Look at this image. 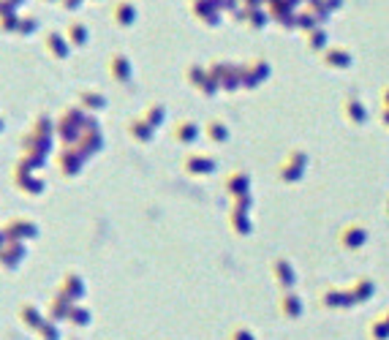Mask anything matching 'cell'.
Returning <instances> with one entry per match:
<instances>
[{"label":"cell","instance_id":"cell-1","mask_svg":"<svg viewBox=\"0 0 389 340\" xmlns=\"http://www.w3.org/2000/svg\"><path fill=\"white\" fill-rule=\"evenodd\" d=\"M84 123H87V112L79 104L66 107L63 112L55 117V139L57 144H74L82 134Z\"/></svg>","mask_w":389,"mask_h":340},{"label":"cell","instance_id":"cell-2","mask_svg":"<svg viewBox=\"0 0 389 340\" xmlns=\"http://www.w3.org/2000/svg\"><path fill=\"white\" fill-rule=\"evenodd\" d=\"M84 161H87V158H84L74 144H60V150H57V171H60L66 180L79 177L84 169Z\"/></svg>","mask_w":389,"mask_h":340},{"label":"cell","instance_id":"cell-3","mask_svg":"<svg viewBox=\"0 0 389 340\" xmlns=\"http://www.w3.org/2000/svg\"><path fill=\"white\" fill-rule=\"evenodd\" d=\"M11 183H14V188L22 194V196H41L44 191H47V183H44V177H38V174H33V171H22V169H14L11 167Z\"/></svg>","mask_w":389,"mask_h":340},{"label":"cell","instance_id":"cell-4","mask_svg":"<svg viewBox=\"0 0 389 340\" xmlns=\"http://www.w3.org/2000/svg\"><path fill=\"white\" fill-rule=\"evenodd\" d=\"M6 234H8V240H20V242H30V240H36L38 237V224L36 221H30L25 215H17V218H8L6 224Z\"/></svg>","mask_w":389,"mask_h":340},{"label":"cell","instance_id":"cell-5","mask_svg":"<svg viewBox=\"0 0 389 340\" xmlns=\"http://www.w3.org/2000/svg\"><path fill=\"white\" fill-rule=\"evenodd\" d=\"M28 256V242H20V240H8L3 248H0V270L6 272H14Z\"/></svg>","mask_w":389,"mask_h":340},{"label":"cell","instance_id":"cell-6","mask_svg":"<svg viewBox=\"0 0 389 340\" xmlns=\"http://www.w3.org/2000/svg\"><path fill=\"white\" fill-rule=\"evenodd\" d=\"M74 147L82 153L84 158L98 155V153L104 150V131H101V125H98V128H82V134H79V139L74 142Z\"/></svg>","mask_w":389,"mask_h":340},{"label":"cell","instance_id":"cell-7","mask_svg":"<svg viewBox=\"0 0 389 340\" xmlns=\"http://www.w3.org/2000/svg\"><path fill=\"white\" fill-rule=\"evenodd\" d=\"M71 302H82V297L87 294V284H84V278L79 275V272H66L63 275V281H60V286H57Z\"/></svg>","mask_w":389,"mask_h":340},{"label":"cell","instance_id":"cell-8","mask_svg":"<svg viewBox=\"0 0 389 340\" xmlns=\"http://www.w3.org/2000/svg\"><path fill=\"white\" fill-rule=\"evenodd\" d=\"M71 308H74V302H71V300H68V297L57 288L55 294L49 297V302H47L44 313H47V318H49V321H57V324H60V321H66V318H68Z\"/></svg>","mask_w":389,"mask_h":340},{"label":"cell","instance_id":"cell-9","mask_svg":"<svg viewBox=\"0 0 389 340\" xmlns=\"http://www.w3.org/2000/svg\"><path fill=\"white\" fill-rule=\"evenodd\" d=\"M20 147H22V153L49 158V153L55 150V142H52V139H41V137H36V134L25 131V134H22V139H20Z\"/></svg>","mask_w":389,"mask_h":340},{"label":"cell","instance_id":"cell-10","mask_svg":"<svg viewBox=\"0 0 389 340\" xmlns=\"http://www.w3.org/2000/svg\"><path fill=\"white\" fill-rule=\"evenodd\" d=\"M17 318L22 321V327H28L30 332H36V330L47 321V313L41 311V308H36L33 302H22L20 311H17Z\"/></svg>","mask_w":389,"mask_h":340},{"label":"cell","instance_id":"cell-11","mask_svg":"<svg viewBox=\"0 0 389 340\" xmlns=\"http://www.w3.org/2000/svg\"><path fill=\"white\" fill-rule=\"evenodd\" d=\"M30 134L41 137V139H52L55 142V117L47 112H38L33 120H30Z\"/></svg>","mask_w":389,"mask_h":340},{"label":"cell","instance_id":"cell-12","mask_svg":"<svg viewBox=\"0 0 389 340\" xmlns=\"http://www.w3.org/2000/svg\"><path fill=\"white\" fill-rule=\"evenodd\" d=\"M77 104L90 114L107 109V98H104V93H98V90H79V93H77Z\"/></svg>","mask_w":389,"mask_h":340},{"label":"cell","instance_id":"cell-13","mask_svg":"<svg viewBox=\"0 0 389 340\" xmlns=\"http://www.w3.org/2000/svg\"><path fill=\"white\" fill-rule=\"evenodd\" d=\"M109 74H112L114 82H128V79H131V63H128L123 55H112Z\"/></svg>","mask_w":389,"mask_h":340},{"label":"cell","instance_id":"cell-14","mask_svg":"<svg viewBox=\"0 0 389 340\" xmlns=\"http://www.w3.org/2000/svg\"><path fill=\"white\" fill-rule=\"evenodd\" d=\"M44 167H47V158H41V155H30V153H22V155L14 161V169L33 171V174H38Z\"/></svg>","mask_w":389,"mask_h":340},{"label":"cell","instance_id":"cell-15","mask_svg":"<svg viewBox=\"0 0 389 340\" xmlns=\"http://www.w3.org/2000/svg\"><path fill=\"white\" fill-rule=\"evenodd\" d=\"M71 327H90V321H93V313H90V308L87 305H82V302H74V308H71V313H68V318H66Z\"/></svg>","mask_w":389,"mask_h":340},{"label":"cell","instance_id":"cell-16","mask_svg":"<svg viewBox=\"0 0 389 340\" xmlns=\"http://www.w3.org/2000/svg\"><path fill=\"white\" fill-rule=\"evenodd\" d=\"M44 44H47V52L52 57H57V60H63V57L68 55V41L63 36H57V33H47Z\"/></svg>","mask_w":389,"mask_h":340},{"label":"cell","instance_id":"cell-17","mask_svg":"<svg viewBox=\"0 0 389 340\" xmlns=\"http://www.w3.org/2000/svg\"><path fill=\"white\" fill-rule=\"evenodd\" d=\"M128 134L134 137V139H139V142H147L150 137H153V125L142 117V120H131L128 123Z\"/></svg>","mask_w":389,"mask_h":340},{"label":"cell","instance_id":"cell-18","mask_svg":"<svg viewBox=\"0 0 389 340\" xmlns=\"http://www.w3.org/2000/svg\"><path fill=\"white\" fill-rule=\"evenodd\" d=\"M36 338L38 340H63V335H60V324L47 318V321L36 330Z\"/></svg>","mask_w":389,"mask_h":340},{"label":"cell","instance_id":"cell-19","mask_svg":"<svg viewBox=\"0 0 389 340\" xmlns=\"http://www.w3.org/2000/svg\"><path fill=\"white\" fill-rule=\"evenodd\" d=\"M84 41H87V28H84L82 22H71V25H68V44L82 47Z\"/></svg>","mask_w":389,"mask_h":340},{"label":"cell","instance_id":"cell-20","mask_svg":"<svg viewBox=\"0 0 389 340\" xmlns=\"http://www.w3.org/2000/svg\"><path fill=\"white\" fill-rule=\"evenodd\" d=\"M131 20H134L131 3H117V6H114V22H117V25H131Z\"/></svg>","mask_w":389,"mask_h":340},{"label":"cell","instance_id":"cell-21","mask_svg":"<svg viewBox=\"0 0 389 340\" xmlns=\"http://www.w3.org/2000/svg\"><path fill=\"white\" fill-rule=\"evenodd\" d=\"M144 120H147L150 125H158V120H161V109H158V107L147 109V112H144Z\"/></svg>","mask_w":389,"mask_h":340},{"label":"cell","instance_id":"cell-22","mask_svg":"<svg viewBox=\"0 0 389 340\" xmlns=\"http://www.w3.org/2000/svg\"><path fill=\"white\" fill-rule=\"evenodd\" d=\"M17 28H20V33H22V36H28L30 30L36 28V22H33V20H22V22L17 25Z\"/></svg>","mask_w":389,"mask_h":340},{"label":"cell","instance_id":"cell-23","mask_svg":"<svg viewBox=\"0 0 389 340\" xmlns=\"http://www.w3.org/2000/svg\"><path fill=\"white\" fill-rule=\"evenodd\" d=\"M6 242H8V234H6V229L0 226V248H3V245H6Z\"/></svg>","mask_w":389,"mask_h":340},{"label":"cell","instance_id":"cell-24","mask_svg":"<svg viewBox=\"0 0 389 340\" xmlns=\"http://www.w3.org/2000/svg\"><path fill=\"white\" fill-rule=\"evenodd\" d=\"M3 131H6V117L0 114V134H3Z\"/></svg>","mask_w":389,"mask_h":340},{"label":"cell","instance_id":"cell-25","mask_svg":"<svg viewBox=\"0 0 389 340\" xmlns=\"http://www.w3.org/2000/svg\"><path fill=\"white\" fill-rule=\"evenodd\" d=\"M63 340H79V338H74V335H68V338H63Z\"/></svg>","mask_w":389,"mask_h":340}]
</instances>
